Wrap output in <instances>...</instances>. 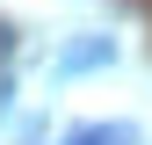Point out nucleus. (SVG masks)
<instances>
[{
    "instance_id": "f03ea898",
    "label": "nucleus",
    "mask_w": 152,
    "mask_h": 145,
    "mask_svg": "<svg viewBox=\"0 0 152 145\" xmlns=\"http://www.w3.org/2000/svg\"><path fill=\"white\" fill-rule=\"evenodd\" d=\"M7 44H15V36H7V29H0V58H7Z\"/></svg>"
},
{
    "instance_id": "f257e3e1",
    "label": "nucleus",
    "mask_w": 152,
    "mask_h": 145,
    "mask_svg": "<svg viewBox=\"0 0 152 145\" xmlns=\"http://www.w3.org/2000/svg\"><path fill=\"white\" fill-rule=\"evenodd\" d=\"M65 145H130V131H102V123H87V131H72Z\"/></svg>"
}]
</instances>
